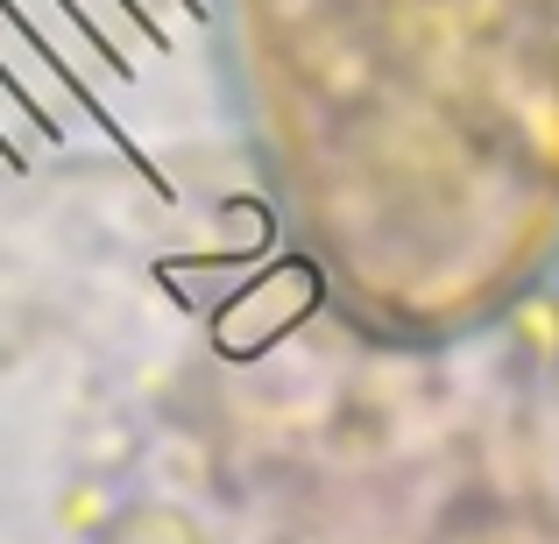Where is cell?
I'll return each mask as SVG.
<instances>
[{
	"mask_svg": "<svg viewBox=\"0 0 559 544\" xmlns=\"http://www.w3.org/2000/svg\"><path fill=\"white\" fill-rule=\"evenodd\" d=\"M8 14L36 36V50L50 57L57 71H64L71 85H99V78H128L121 64H114L107 50H99L93 36H85V22L64 8V0H8Z\"/></svg>",
	"mask_w": 559,
	"mask_h": 544,
	"instance_id": "2",
	"label": "cell"
},
{
	"mask_svg": "<svg viewBox=\"0 0 559 544\" xmlns=\"http://www.w3.org/2000/svg\"><path fill=\"white\" fill-rule=\"evenodd\" d=\"M0 142H8L14 164H28V142H50V121H43V113L8 85V71H0Z\"/></svg>",
	"mask_w": 559,
	"mask_h": 544,
	"instance_id": "3",
	"label": "cell"
},
{
	"mask_svg": "<svg viewBox=\"0 0 559 544\" xmlns=\"http://www.w3.org/2000/svg\"><path fill=\"white\" fill-rule=\"evenodd\" d=\"M0 170H22V164H14V156H8V142H0Z\"/></svg>",
	"mask_w": 559,
	"mask_h": 544,
	"instance_id": "4",
	"label": "cell"
},
{
	"mask_svg": "<svg viewBox=\"0 0 559 544\" xmlns=\"http://www.w3.org/2000/svg\"><path fill=\"white\" fill-rule=\"evenodd\" d=\"M0 71H8V85L43 113V121H50V135H64V128H79V121H85L79 85H71L64 71H57L50 57L36 50V36H28V28L8 14V0H0Z\"/></svg>",
	"mask_w": 559,
	"mask_h": 544,
	"instance_id": "1",
	"label": "cell"
}]
</instances>
